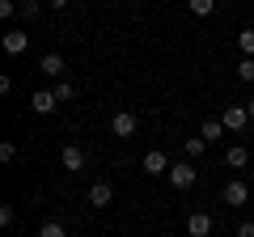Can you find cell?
<instances>
[{
	"mask_svg": "<svg viewBox=\"0 0 254 237\" xmlns=\"http://www.w3.org/2000/svg\"><path fill=\"white\" fill-rule=\"evenodd\" d=\"M51 89H55V98H60V102H72V98H76V89H72V81H55Z\"/></svg>",
	"mask_w": 254,
	"mask_h": 237,
	"instance_id": "obj_17",
	"label": "cell"
},
{
	"mask_svg": "<svg viewBox=\"0 0 254 237\" xmlns=\"http://www.w3.org/2000/svg\"><path fill=\"white\" fill-rule=\"evenodd\" d=\"M38 9H43L38 0H21V17H26V21H34V17H38Z\"/></svg>",
	"mask_w": 254,
	"mask_h": 237,
	"instance_id": "obj_20",
	"label": "cell"
},
{
	"mask_svg": "<svg viewBox=\"0 0 254 237\" xmlns=\"http://www.w3.org/2000/svg\"><path fill=\"white\" fill-rule=\"evenodd\" d=\"M140 165H144V174H153V178H161V174H170V170H174V161L161 153V148H148Z\"/></svg>",
	"mask_w": 254,
	"mask_h": 237,
	"instance_id": "obj_4",
	"label": "cell"
},
{
	"mask_svg": "<svg viewBox=\"0 0 254 237\" xmlns=\"http://www.w3.org/2000/svg\"><path fill=\"white\" fill-rule=\"evenodd\" d=\"M85 161H89V153H85L81 144H64V148H60V165H64V170H68V174L85 170Z\"/></svg>",
	"mask_w": 254,
	"mask_h": 237,
	"instance_id": "obj_3",
	"label": "cell"
},
{
	"mask_svg": "<svg viewBox=\"0 0 254 237\" xmlns=\"http://www.w3.org/2000/svg\"><path fill=\"white\" fill-rule=\"evenodd\" d=\"M237 76L246 85H254V55H242V64H237Z\"/></svg>",
	"mask_w": 254,
	"mask_h": 237,
	"instance_id": "obj_16",
	"label": "cell"
},
{
	"mask_svg": "<svg viewBox=\"0 0 254 237\" xmlns=\"http://www.w3.org/2000/svg\"><path fill=\"white\" fill-rule=\"evenodd\" d=\"M187 233L190 237H208L212 233V216H208V212H190V216H187Z\"/></svg>",
	"mask_w": 254,
	"mask_h": 237,
	"instance_id": "obj_11",
	"label": "cell"
},
{
	"mask_svg": "<svg viewBox=\"0 0 254 237\" xmlns=\"http://www.w3.org/2000/svg\"><path fill=\"white\" fill-rule=\"evenodd\" d=\"M38 237H68V233H64V225H60V220H47V225L38 229Z\"/></svg>",
	"mask_w": 254,
	"mask_h": 237,
	"instance_id": "obj_19",
	"label": "cell"
},
{
	"mask_svg": "<svg viewBox=\"0 0 254 237\" xmlns=\"http://www.w3.org/2000/svg\"><path fill=\"white\" fill-rule=\"evenodd\" d=\"M0 47H4V55H26L30 51V34L26 30H4V34H0Z\"/></svg>",
	"mask_w": 254,
	"mask_h": 237,
	"instance_id": "obj_2",
	"label": "cell"
},
{
	"mask_svg": "<svg viewBox=\"0 0 254 237\" xmlns=\"http://www.w3.org/2000/svg\"><path fill=\"white\" fill-rule=\"evenodd\" d=\"M187 9L195 13V17H212V9H216V0H187Z\"/></svg>",
	"mask_w": 254,
	"mask_h": 237,
	"instance_id": "obj_15",
	"label": "cell"
},
{
	"mask_svg": "<svg viewBox=\"0 0 254 237\" xmlns=\"http://www.w3.org/2000/svg\"><path fill=\"white\" fill-rule=\"evenodd\" d=\"M237 47H242V55H254V30H250V26L237 34Z\"/></svg>",
	"mask_w": 254,
	"mask_h": 237,
	"instance_id": "obj_18",
	"label": "cell"
},
{
	"mask_svg": "<svg viewBox=\"0 0 254 237\" xmlns=\"http://www.w3.org/2000/svg\"><path fill=\"white\" fill-rule=\"evenodd\" d=\"M170 182H174V191H190V186L199 182V170H195V161H174Z\"/></svg>",
	"mask_w": 254,
	"mask_h": 237,
	"instance_id": "obj_1",
	"label": "cell"
},
{
	"mask_svg": "<svg viewBox=\"0 0 254 237\" xmlns=\"http://www.w3.org/2000/svg\"><path fill=\"white\" fill-rule=\"evenodd\" d=\"M182 148H187V161H199V157H203V148H208V140H203V136H190Z\"/></svg>",
	"mask_w": 254,
	"mask_h": 237,
	"instance_id": "obj_14",
	"label": "cell"
},
{
	"mask_svg": "<svg viewBox=\"0 0 254 237\" xmlns=\"http://www.w3.org/2000/svg\"><path fill=\"white\" fill-rule=\"evenodd\" d=\"M0 161H4V165L17 161V144H9V140H4V144H0Z\"/></svg>",
	"mask_w": 254,
	"mask_h": 237,
	"instance_id": "obj_21",
	"label": "cell"
},
{
	"mask_svg": "<svg viewBox=\"0 0 254 237\" xmlns=\"http://www.w3.org/2000/svg\"><path fill=\"white\" fill-rule=\"evenodd\" d=\"M237 237H254V220H246V225H237Z\"/></svg>",
	"mask_w": 254,
	"mask_h": 237,
	"instance_id": "obj_23",
	"label": "cell"
},
{
	"mask_svg": "<svg viewBox=\"0 0 254 237\" xmlns=\"http://www.w3.org/2000/svg\"><path fill=\"white\" fill-rule=\"evenodd\" d=\"M136 127H140V123H136V115H131V110H119V115L110 118V131H115L119 140H131V136H136Z\"/></svg>",
	"mask_w": 254,
	"mask_h": 237,
	"instance_id": "obj_5",
	"label": "cell"
},
{
	"mask_svg": "<svg viewBox=\"0 0 254 237\" xmlns=\"http://www.w3.org/2000/svg\"><path fill=\"white\" fill-rule=\"evenodd\" d=\"M55 106H60L55 89H34V93H30V110H34V115H51Z\"/></svg>",
	"mask_w": 254,
	"mask_h": 237,
	"instance_id": "obj_6",
	"label": "cell"
},
{
	"mask_svg": "<svg viewBox=\"0 0 254 237\" xmlns=\"http://www.w3.org/2000/svg\"><path fill=\"white\" fill-rule=\"evenodd\" d=\"M47 4H51V9H68V4H72V0H47Z\"/></svg>",
	"mask_w": 254,
	"mask_h": 237,
	"instance_id": "obj_24",
	"label": "cell"
},
{
	"mask_svg": "<svg viewBox=\"0 0 254 237\" xmlns=\"http://www.w3.org/2000/svg\"><path fill=\"white\" fill-rule=\"evenodd\" d=\"M246 110H250V123H254V98H250V102H246Z\"/></svg>",
	"mask_w": 254,
	"mask_h": 237,
	"instance_id": "obj_25",
	"label": "cell"
},
{
	"mask_svg": "<svg viewBox=\"0 0 254 237\" xmlns=\"http://www.w3.org/2000/svg\"><path fill=\"white\" fill-rule=\"evenodd\" d=\"M250 186H254V170H250Z\"/></svg>",
	"mask_w": 254,
	"mask_h": 237,
	"instance_id": "obj_26",
	"label": "cell"
},
{
	"mask_svg": "<svg viewBox=\"0 0 254 237\" xmlns=\"http://www.w3.org/2000/svg\"><path fill=\"white\" fill-rule=\"evenodd\" d=\"M220 123H225V131H242L246 123H250V110H246V106H225Z\"/></svg>",
	"mask_w": 254,
	"mask_h": 237,
	"instance_id": "obj_9",
	"label": "cell"
},
{
	"mask_svg": "<svg viewBox=\"0 0 254 237\" xmlns=\"http://www.w3.org/2000/svg\"><path fill=\"white\" fill-rule=\"evenodd\" d=\"M220 195H225V203H229V208H242V203L250 199V182H237V178H229Z\"/></svg>",
	"mask_w": 254,
	"mask_h": 237,
	"instance_id": "obj_7",
	"label": "cell"
},
{
	"mask_svg": "<svg viewBox=\"0 0 254 237\" xmlns=\"http://www.w3.org/2000/svg\"><path fill=\"white\" fill-rule=\"evenodd\" d=\"M225 165H229V170H246V165H250V153H246L242 144H233V148L225 153Z\"/></svg>",
	"mask_w": 254,
	"mask_h": 237,
	"instance_id": "obj_12",
	"label": "cell"
},
{
	"mask_svg": "<svg viewBox=\"0 0 254 237\" xmlns=\"http://www.w3.org/2000/svg\"><path fill=\"white\" fill-rule=\"evenodd\" d=\"M0 225H4V229L13 225V203H0Z\"/></svg>",
	"mask_w": 254,
	"mask_h": 237,
	"instance_id": "obj_22",
	"label": "cell"
},
{
	"mask_svg": "<svg viewBox=\"0 0 254 237\" xmlns=\"http://www.w3.org/2000/svg\"><path fill=\"white\" fill-rule=\"evenodd\" d=\"M110 199H115V186H110L106 178H98V182L89 186V203L93 208H110Z\"/></svg>",
	"mask_w": 254,
	"mask_h": 237,
	"instance_id": "obj_10",
	"label": "cell"
},
{
	"mask_svg": "<svg viewBox=\"0 0 254 237\" xmlns=\"http://www.w3.org/2000/svg\"><path fill=\"white\" fill-rule=\"evenodd\" d=\"M38 72H43V76H51V81H64V72H68V64H64V55L47 51V55H43V64H38Z\"/></svg>",
	"mask_w": 254,
	"mask_h": 237,
	"instance_id": "obj_8",
	"label": "cell"
},
{
	"mask_svg": "<svg viewBox=\"0 0 254 237\" xmlns=\"http://www.w3.org/2000/svg\"><path fill=\"white\" fill-rule=\"evenodd\" d=\"M199 136H203V140H208V144H212V140H220V136H225V123H220V118H203Z\"/></svg>",
	"mask_w": 254,
	"mask_h": 237,
	"instance_id": "obj_13",
	"label": "cell"
}]
</instances>
